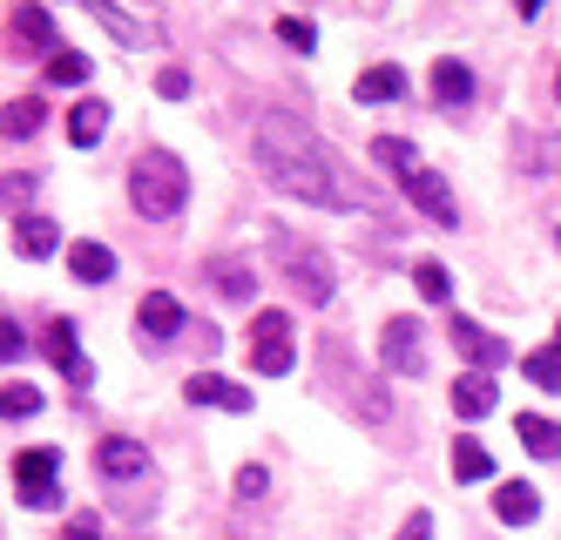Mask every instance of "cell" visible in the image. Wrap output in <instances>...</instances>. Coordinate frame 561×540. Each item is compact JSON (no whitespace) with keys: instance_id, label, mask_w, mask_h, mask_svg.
Returning a JSON list of instances; mask_svg holds the SVG:
<instances>
[{"instance_id":"15","label":"cell","mask_w":561,"mask_h":540,"mask_svg":"<svg viewBox=\"0 0 561 540\" xmlns=\"http://www.w3.org/2000/svg\"><path fill=\"white\" fill-rule=\"evenodd\" d=\"M42 122H48L42 95H14L8 108H0V136H8V142H27V136H42Z\"/></svg>"},{"instance_id":"8","label":"cell","mask_w":561,"mask_h":540,"mask_svg":"<svg viewBox=\"0 0 561 540\" xmlns=\"http://www.w3.org/2000/svg\"><path fill=\"white\" fill-rule=\"evenodd\" d=\"M48 41H55V14H48V8H14V14H8V55H14V61H34Z\"/></svg>"},{"instance_id":"4","label":"cell","mask_w":561,"mask_h":540,"mask_svg":"<svg viewBox=\"0 0 561 540\" xmlns=\"http://www.w3.org/2000/svg\"><path fill=\"white\" fill-rule=\"evenodd\" d=\"M291 311H257L251 318V365H257V379H285L291 371Z\"/></svg>"},{"instance_id":"30","label":"cell","mask_w":561,"mask_h":540,"mask_svg":"<svg viewBox=\"0 0 561 540\" xmlns=\"http://www.w3.org/2000/svg\"><path fill=\"white\" fill-rule=\"evenodd\" d=\"M277 41H285V48H298V55H311V48H318V27L298 21V14H285V21H277Z\"/></svg>"},{"instance_id":"37","label":"cell","mask_w":561,"mask_h":540,"mask_svg":"<svg viewBox=\"0 0 561 540\" xmlns=\"http://www.w3.org/2000/svg\"><path fill=\"white\" fill-rule=\"evenodd\" d=\"M554 345H561V324H554Z\"/></svg>"},{"instance_id":"35","label":"cell","mask_w":561,"mask_h":540,"mask_svg":"<svg viewBox=\"0 0 561 540\" xmlns=\"http://www.w3.org/2000/svg\"><path fill=\"white\" fill-rule=\"evenodd\" d=\"M95 21H108V27L123 34V41H136V21H129V14H115V8H95Z\"/></svg>"},{"instance_id":"38","label":"cell","mask_w":561,"mask_h":540,"mask_svg":"<svg viewBox=\"0 0 561 540\" xmlns=\"http://www.w3.org/2000/svg\"><path fill=\"white\" fill-rule=\"evenodd\" d=\"M554 89H561V74H554Z\"/></svg>"},{"instance_id":"11","label":"cell","mask_w":561,"mask_h":540,"mask_svg":"<svg viewBox=\"0 0 561 540\" xmlns=\"http://www.w3.org/2000/svg\"><path fill=\"white\" fill-rule=\"evenodd\" d=\"M48 358L61 365V379H75V386L95 379V365L82 358V345H75V324L68 318H48Z\"/></svg>"},{"instance_id":"28","label":"cell","mask_w":561,"mask_h":540,"mask_svg":"<svg viewBox=\"0 0 561 540\" xmlns=\"http://www.w3.org/2000/svg\"><path fill=\"white\" fill-rule=\"evenodd\" d=\"M48 81H55V89H75V81H89V55H68V48H61V55L48 61Z\"/></svg>"},{"instance_id":"34","label":"cell","mask_w":561,"mask_h":540,"mask_svg":"<svg viewBox=\"0 0 561 540\" xmlns=\"http://www.w3.org/2000/svg\"><path fill=\"white\" fill-rule=\"evenodd\" d=\"M156 95H170V102L190 95V74H183V68H163V74H156Z\"/></svg>"},{"instance_id":"20","label":"cell","mask_w":561,"mask_h":540,"mask_svg":"<svg viewBox=\"0 0 561 540\" xmlns=\"http://www.w3.org/2000/svg\"><path fill=\"white\" fill-rule=\"evenodd\" d=\"M514 433H520V446H528L535 460H561V426H554V420H541V412H520Z\"/></svg>"},{"instance_id":"21","label":"cell","mask_w":561,"mask_h":540,"mask_svg":"<svg viewBox=\"0 0 561 540\" xmlns=\"http://www.w3.org/2000/svg\"><path fill=\"white\" fill-rule=\"evenodd\" d=\"M352 95H358V102H392V95H407V68L379 61V68L358 74V89H352Z\"/></svg>"},{"instance_id":"17","label":"cell","mask_w":561,"mask_h":540,"mask_svg":"<svg viewBox=\"0 0 561 540\" xmlns=\"http://www.w3.org/2000/svg\"><path fill=\"white\" fill-rule=\"evenodd\" d=\"M433 95L447 102V108H467V102H473V68L454 61V55H447V61H433Z\"/></svg>"},{"instance_id":"2","label":"cell","mask_w":561,"mask_h":540,"mask_svg":"<svg viewBox=\"0 0 561 540\" xmlns=\"http://www.w3.org/2000/svg\"><path fill=\"white\" fill-rule=\"evenodd\" d=\"M129 196H136V210L149 223H170V217H183V203H190V170L170 149H142L136 170H129Z\"/></svg>"},{"instance_id":"27","label":"cell","mask_w":561,"mask_h":540,"mask_svg":"<svg viewBox=\"0 0 561 540\" xmlns=\"http://www.w3.org/2000/svg\"><path fill=\"white\" fill-rule=\"evenodd\" d=\"M34 412H42L34 386H0V420H34Z\"/></svg>"},{"instance_id":"25","label":"cell","mask_w":561,"mask_h":540,"mask_svg":"<svg viewBox=\"0 0 561 540\" xmlns=\"http://www.w3.org/2000/svg\"><path fill=\"white\" fill-rule=\"evenodd\" d=\"M520 371L541 386V392H561V345H541V352H528L520 358Z\"/></svg>"},{"instance_id":"23","label":"cell","mask_w":561,"mask_h":540,"mask_svg":"<svg viewBox=\"0 0 561 540\" xmlns=\"http://www.w3.org/2000/svg\"><path fill=\"white\" fill-rule=\"evenodd\" d=\"M373 162H386V170L407 183V176L420 170V149H413V142H399V136H373Z\"/></svg>"},{"instance_id":"7","label":"cell","mask_w":561,"mask_h":540,"mask_svg":"<svg viewBox=\"0 0 561 540\" xmlns=\"http://www.w3.org/2000/svg\"><path fill=\"white\" fill-rule=\"evenodd\" d=\"M285 251V277L305 305H325L332 298V271H325V251H298V243H277Z\"/></svg>"},{"instance_id":"29","label":"cell","mask_w":561,"mask_h":540,"mask_svg":"<svg viewBox=\"0 0 561 540\" xmlns=\"http://www.w3.org/2000/svg\"><path fill=\"white\" fill-rule=\"evenodd\" d=\"M413 277H420V298H426V305H447V290H454V284H447V264H433V257H426Z\"/></svg>"},{"instance_id":"36","label":"cell","mask_w":561,"mask_h":540,"mask_svg":"<svg viewBox=\"0 0 561 540\" xmlns=\"http://www.w3.org/2000/svg\"><path fill=\"white\" fill-rule=\"evenodd\" d=\"M399 540H433V514H413L407 527H399Z\"/></svg>"},{"instance_id":"22","label":"cell","mask_w":561,"mask_h":540,"mask_svg":"<svg viewBox=\"0 0 561 540\" xmlns=\"http://www.w3.org/2000/svg\"><path fill=\"white\" fill-rule=\"evenodd\" d=\"M454 412L460 420H488L494 412V379H480V371L473 379H454Z\"/></svg>"},{"instance_id":"12","label":"cell","mask_w":561,"mask_h":540,"mask_svg":"<svg viewBox=\"0 0 561 540\" xmlns=\"http://www.w3.org/2000/svg\"><path fill=\"white\" fill-rule=\"evenodd\" d=\"M95 467H102L108 480H142V473H149V446H142V439H102V446H95Z\"/></svg>"},{"instance_id":"3","label":"cell","mask_w":561,"mask_h":540,"mask_svg":"<svg viewBox=\"0 0 561 540\" xmlns=\"http://www.w3.org/2000/svg\"><path fill=\"white\" fill-rule=\"evenodd\" d=\"M61 452L55 446H27V452H14V493H21V507H34V514H55L61 507Z\"/></svg>"},{"instance_id":"13","label":"cell","mask_w":561,"mask_h":540,"mask_svg":"<svg viewBox=\"0 0 561 540\" xmlns=\"http://www.w3.org/2000/svg\"><path fill=\"white\" fill-rule=\"evenodd\" d=\"M136 324L149 331V338H176V331H183L190 318H183V305L170 298V290H149V298L136 305Z\"/></svg>"},{"instance_id":"10","label":"cell","mask_w":561,"mask_h":540,"mask_svg":"<svg viewBox=\"0 0 561 540\" xmlns=\"http://www.w3.org/2000/svg\"><path fill=\"white\" fill-rule=\"evenodd\" d=\"M190 405H217V412H251V386H237V379H217V371H196V379L183 386Z\"/></svg>"},{"instance_id":"5","label":"cell","mask_w":561,"mask_h":540,"mask_svg":"<svg viewBox=\"0 0 561 540\" xmlns=\"http://www.w3.org/2000/svg\"><path fill=\"white\" fill-rule=\"evenodd\" d=\"M447 331H454V352H460L473 371H501V365L514 358V345H507V338H494V331H488V324H473V318H454Z\"/></svg>"},{"instance_id":"32","label":"cell","mask_w":561,"mask_h":540,"mask_svg":"<svg viewBox=\"0 0 561 540\" xmlns=\"http://www.w3.org/2000/svg\"><path fill=\"white\" fill-rule=\"evenodd\" d=\"M264 486H271L264 467H244V473H237V493H244V501H264Z\"/></svg>"},{"instance_id":"24","label":"cell","mask_w":561,"mask_h":540,"mask_svg":"<svg viewBox=\"0 0 561 540\" xmlns=\"http://www.w3.org/2000/svg\"><path fill=\"white\" fill-rule=\"evenodd\" d=\"M210 284L224 290V298H237V305H244L251 290H257V271H244V264H230V257H217V264H210Z\"/></svg>"},{"instance_id":"19","label":"cell","mask_w":561,"mask_h":540,"mask_svg":"<svg viewBox=\"0 0 561 540\" xmlns=\"http://www.w3.org/2000/svg\"><path fill=\"white\" fill-rule=\"evenodd\" d=\"M14 251H21V257H48V251H61V230H55L48 217L27 210V217H14Z\"/></svg>"},{"instance_id":"6","label":"cell","mask_w":561,"mask_h":540,"mask_svg":"<svg viewBox=\"0 0 561 540\" xmlns=\"http://www.w3.org/2000/svg\"><path fill=\"white\" fill-rule=\"evenodd\" d=\"M407 196L420 203V217H433L439 230H454V223H460V203H454V183L439 176V170H426V162H420V170L407 176Z\"/></svg>"},{"instance_id":"14","label":"cell","mask_w":561,"mask_h":540,"mask_svg":"<svg viewBox=\"0 0 561 540\" xmlns=\"http://www.w3.org/2000/svg\"><path fill=\"white\" fill-rule=\"evenodd\" d=\"M102 136H108V102L82 95V102L68 108V142H75V149H95Z\"/></svg>"},{"instance_id":"18","label":"cell","mask_w":561,"mask_h":540,"mask_svg":"<svg viewBox=\"0 0 561 540\" xmlns=\"http://www.w3.org/2000/svg\"><path fill=\"white\" fill-rule=\"evenodd\" d=\"M68 271L82 277V284H108V277H115V251L82 237V243H68Z\"/></svg>"},{"instance_id":"31","label":"cell","mask_w":561,"mask_h":540,"mask_svg":"<svg viewBox=\"0 0 561 540\" xmlns=\"http://www.w3.org/2000/svg\"><path fill=\"white\" fill-rule=\"evenodd\" d=\"M21 352H27V331H21V324H8V318H0V365H14Z\"/></svg>"},{"instance_id":"1","label":"cell","mask_w":561,"mask_h":540,"mask_svg":"<svg viewBox=\"0 0 561 540\" xmlns=\"http://www.w3.org/2000/svg\"><path fill=\"white\" fill-rule=\"evenodd\" d=\"M257 170L271 189H285L298 203H311V210H366V183H358L332 142H318L298 115L285 108H264L257 115Z\"/></svg>"},{"instance_id":"26","label":"cell","mask_w":561,"mask_h":540,"mask_svg":"<svg viewBox=\"0 0 561 540\" xmlns=\"http://www.w3.org/2000/svg\"><path fill=\"white\" fill-rule=\"evenodd\" d=\"M454 473H460V480H488V473H494L488 446H480V439H454Z\"/></svg>"},{"instance_id":"33","label":"cell","mask_w":561,"mask_h":540,"mask_svg":"<svg viewBox=\"0 0 561 540\" xmlns=\"http://www.w3.org/2000/svg\"><path fill=\"white\" fill-rule=\"evenodd\" d=\"M61 540H102V514H75Z\"/></svg>"},{"instance_id":"9","label":"cell","mask_w":561,"mask_h":540,"mask_svg":"<svg viewBox=\"0 0 561 540\" xmlns=\"http://www.w3.org/2000/svg\"><path fill=\"white\" fill-rule=\"evenodd\" d=\"M386 365L399 371V379H413V371L426 365V338H420V324L413 318H386Z\"/></svg>"},{"instance_id":"16","label":"cell","mask_w":561,"mask_h":540,"mask_svg":"<svg viewBox=\"0 0 561 540\" xmlns=\"http://www.w3.org/2000/svg\"><path fill=\"white\" fill-rule=\"evenodd\" d=\"M494 514H501L507 527H528V520L541 514V493H535L528 480H507V486H494Z\"/></svg>"}]
</instances>
